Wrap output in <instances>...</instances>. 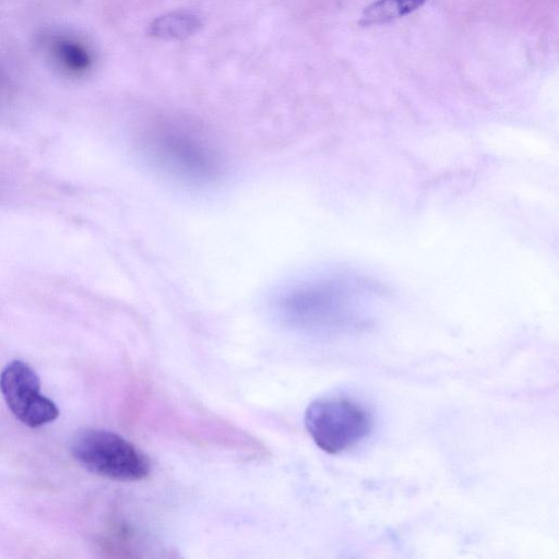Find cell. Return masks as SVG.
<instances>
[{
    "label": "cell",
    "mask_w": 559,
    "mask_h": 559,
    "mask_svg": "<svg viewBox=\"0 0 559 559\" xmlns=\"http://www.w3.org/2000/svg\"><path fill=\"white\" fill-rule=\"evenodd\" d=\"M138 144L140 154L154 170L183 185L205 186L224 170L217 144L191 126L154 124L140 134Z\"/></svg>",
    "instance_id": "obj_1"
},
{
    "label": "cell",
    "mask_w": 559,
    "mask_h": 559,
    "mask_svg": "<svg viewBox=\"0 0 559 559\" xmlns=\"http://www.w3.org/2000/svg\"><path fill=\"white\" fill-rule=\"evenodd\" d=\"M354 282L337 275L316 276L284 287L275 309L287 324L305 330L335 326L354 300Z\"/></svg>",
    "instance_id": "obj_2"
},
{
    "label": "cell",
    "mask_w": 559,
    "mask_h": 559,
    "mask_svg": "<svg viewBox=\"0 0 559 559\" xmlns=\"http://www.w3.org/2000/svg\"><path fill=\"white\" fill-rule=\"evenodd\" d=\"M305 426L320 449L335 454L361 442L372 429V418L350 399L324 396L308 405Z\"/></svg>",
    "instance_id": "obj_3"
},
{
    "label": "cell",
    "mask_w": 559,
    "mask_h": 559,
    "mask_svg": "<svg viewBox=\"0 0 559 559\" xmlns=\"http://www.w3.org/2000/svg\"><path fill=\"white\" fill-rule=\"evenodd\" d=\"M74 459L99 476L134 481L145 478L151 464L147 456L123 437L103 429L78 433L71 444Z\"/></svg>",
    "instance_id": "obj_4"
},
{
    "label": "cell",
    "mask_w": 559,
    "mask_h": 559,
    "mask_svg": "<svg viewBox=\"0 0 559 559\" xmlns=\"http://www.w3.org/2000/svg\"><path fill=\"white\" fill-rule=\"evenodd\" d=\"M0 391L12 414L28 427L44 426L59 415L56 404L40 394L37 373L24 361L13 360L4 367Z\"/></svg>",
    "instance_id": "obj_5"
},
{
    "label": "cell",
    "mask_w": 559,
    "mask_h": 559,
    "mask_svg": "<svg viewBox=\"0 0 559 559\" xmlns=\"http://www.w3.org/2000/svg\"><path fill=\"white\" fill-rule=\"evenodd\" d=\"M40 44L55 66L69 75H82L92 67L93 57L90 49L74 36L61 33L47 34Z\"/></svg>",
    "instance_id": "obj_6"
},
{
    "label": "cell",
    "mask_w": 559,
    "mask_h": 559,
    "mask_svg": "<svg viewBox=\"0 0 559 559\" xmlns=\"http://www.w3.org/2000/svg\"><path fill=\"white\" fill-rule=\"evenodd\" d=\"M425 2L426 0H376L364 10L359 23L364 26L384 24L413 12Z\"/></svg>",
    "instance_id": "obj_7"
},
{
    "label": "cell",
    "mask_w": 559,
    "mask_h": 559,
    "mask_svg": "<svg viewBox=\"0 0 559 559\" xmlns=\"http://www.w3.org/2000/svg\"><path fill=\"white\" fill-rule=\"evenodd\" d=\"M200 20L187 12H175L156 19L150 26L153 36L165 39H181L192 35L200 27Z\"/></svg>",
    "instance_id": "obj_8"
},
{
    "label": "cell",
    "mask_w": 559,
    "mask_h": 559,
    "mask_svg": "<svg viewBox=\"0 0 559 559\" xmlns=\"http://www.w3.org/2000/svg\"><path fill=\"white\" fill-rule=\"evenodd\" d=\"M11 90V79L5 69L0 64V103L3 102L10 95Z\"/></svg>",
    "instance_id": "obj_9"
}]
</instances>
